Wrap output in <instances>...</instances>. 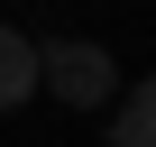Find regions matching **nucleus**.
<instances>
[{"label":"nucleus","instance_id":"1","mask_svg":"<svg viewBox=\"0 0 156 147\" xmlns=\"http://www.w3.org/2000/svg\"><path fill=\"white\" fill-rule=\"evenodd\" d=\"M37 92H55L64 110H101L119 92V64L92 37H55V46H37Z\"/></svg>","mask_w":156,"mask_h":147},{"label":"nucleus","instance_id":"3","mask_svg":"<svg viewBox=\"0 0 156 147\" xmlns=\"http://www.w3.org/2000/svg\"><path fill=\"white\" fill-rule=\"evenodd\" d=\"M110 147H156V92H147V83H119V110H110Z\"/></svg>","mask_w":156,"mask_h":147},{"label":"nucleus","instance_id":"2","mask_svg":"<svg viewBox=\"0 0 156 147\" xmlns=\"http://www.w3.org/2000/svg\"><path fill=\"white\" fill-rule=\"evenodd\" d=\"M28 92H37V46H28L9 19H0V110H19Z\"/></svg>","mask_w":156,"mask_h":147}]
</instances>
